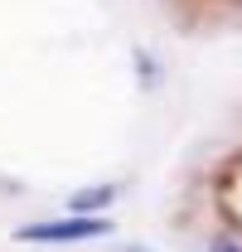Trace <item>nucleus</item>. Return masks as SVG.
Here are the masks:
<instances>
[{"label": "nucleus", "mask_w": 242, "mask_h": 252, "mask_svg": "<svg viewBox=\"0 0 242 252\" xmlns=\"http://www.w3.org/2000/svg\"><path fill=\"white\" fill-rule=\"evenodd\" d=\"M112 219L107 214H68V219H49V223H25L15 228V243H83V238H107Z\"/></svg>", "instance_id": "1"}, {"label": "nucleus", "mask_w": 242, "mask_h": 252, "mask_svg": "<svg viewBox=\"0 0 242 252\" xmlns=\"http://www.w3.org/2000/svg\"><path fill=\"white\" fill-rule=\"evenodd\" d=\"M121 185H97V189H78V194H68V214H107L112 204H117Z\"/></svg>", "instance_id": "2"}, {"label": "nucleus", "mask_w": 242, "mask_h": 252, "mask_svg": "<svg viewBox=\"0 0 242 252\" xmlns=\"http://www.w3.org/2000/svg\"><path fill=\"white\" fill-rule=\"evenodd\" d=\"M209 252H242V238H233V233H218L209 243Z\"/></svg>", "instance_id": "3"}, {"label": "nucleus", "mask_w": 242, "mask_h": 252, "mask_svg": "<svg viewBox=\"0 0 242 252\" xmlns=\"http://www.w3.org/2000/svg\"><path fill=\"white\" fill-rule=\"evenodd\" d=\"M233 5H242V0H233Z\"/></svg>", "instance_id": "4"}]
</instances>
